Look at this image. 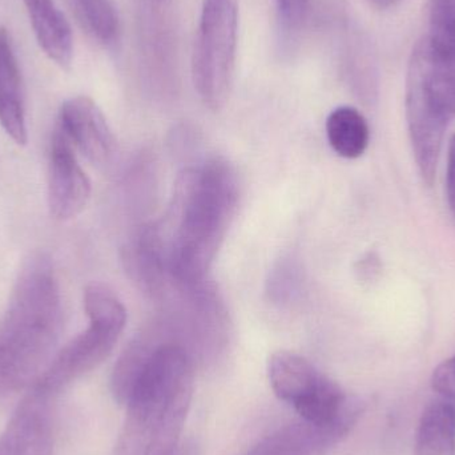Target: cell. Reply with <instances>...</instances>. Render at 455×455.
Listing matches in <instances>:
<instances>
[{
    "instance_id": "1",
    "label": "cell",
    "mask_w": 455,
    "mask_h": 455,
    "mask_svg": "<svg viewBox=\"0 0 455 455\" xmlns=\"http://www.w3.org/2000/svg\"><path fill=\"white\" fill-rule=\"evenodd\" d=\"M235 168L213 157L179 173L162 220L144 228L131 248L178 285L196 288L210 272L237 211Z\"/></svg>"
},
{
    "instance_id": "2",
    "label": "cell",
    "mask_w": 455,
    "mask_h": 455,
    "mask_svg": "<svg viewBox=\"0 0 455 455\" xmlns=\"http://www.w3.org/2000/svg\"><path fill=\"white\" fill-rule=\"evenodd\" d=\"M63 307L53 265L44 254L27 259L0 321V401L29 390L55 357Z\"/></svg>"
},
{
    "instance_id": "3",
    "label": "cell",
    "mask_w": 455,
    "mask_h": 455,
    "mask_svg": "<svg viewBox=\"0 0 455 455\" xmlns=\"http://www.w3.org/2000/svg\"><path fill=\"white\" fill-rule=\"evenodd\" d=\"M195 390V360L186 347L160 341L141 363L125 400L117 455H172Z\"/></svg>"
},
{
    "instance_id": "4",
    "label": "cell",
    "mask_w": 455,
    "mask_h": 455,
    "mask_svg": "<svg viewBox=\"0 0 455 455\" xmlns=\"http://www.w3.org/2000/svg\"><path fill=\"white\" fill-rule=\"evenodd\" d=\"M455 119V59L429 37L411 53L406 79V120L419 175L433 186L449 123Z\"/></svg>"
},
{
    "instance_id": "5",
    "label": "cell",
    "mask_w": 455,
    "mask_h": 455,
    "mask_svg": "<svg viewBox=\"0 0 455 455\" xmlns=\"http://www.w3.org/2000/svg\"><path fill=\"white\" fill-rule=\"evenodd\" d=\"M84 309L90 325L55 355L32 389L55 398L101 365L116 347L127 323V310L116 294L100 283H91L84 291Z\"/></svg>"
},
{
    "instance_id": "6",
    "label": "cell",
    "mask_w": 455,
    "mask_h": 455,
    "mask_svg": "<svg viewBox=\"0 0 455 455\" xmlns=\"http://www.w3.org/2000/svg\"><path fill=\"white\" fill-rule=\"evenodd\" d=\"M267 377L278 400L291 405L305 421L350 433L365 411L360 398L347 395L337 382L297 353H273Z\"/></svg>"
},
{
    "instance_id": "7",
    "label": "cell",
    "mask_w": 455,
    "mask_h": 455,
    "mask_svg": "<svg viewBox=\"0 0 455 455\" xmlns=\"http://www.w3.org/2000/svg\"><path fill=\"white\" fill-rule=\"evenodd\" d=\"M237 45L235 0H204L192 58V79L200 99L211 109L227 103Z\"/></svg>"
},
{
    "instance_id": "8",
    "label": "cell",
    "mask_w": 455,
    "mask_h": 455,
    "mask_svg": "<svg viewBox=\"0 0 455 455\" xmlns=\"http://www.w3.org/2000/svg\"><path fill=\"white\" fill-rule=\"evenodd\" d=\"M91 181L77 163L66 133L56 124L51 139L47 200L51 216L59 221L71 220L90 202Z\"/></svg>"
},
{
    "instance_id": "9",
    "label": "cell",
    "mask_w": 455,
    "mask_h": 455,
    "mask_svg": "<svg viewBox=\"0 0 455 455\" xmlns=\"http://www.w3.org/2000/svg\"><path fill=\"white\" fill-rule=\"evenodd\" d=\"M52 400L32 387L28 390L0 435V455H52Z\"/></svg>"
},
{
    "instance_id": "10",
    "label": "cell",
    "mask_w": 455,
    "mask_h": 455,
    "mask_svg": "<svg viewBox=\"0 0 455 455\" xmlns=\"http://www.w3.org/2000/svg\"><path fill=\"white\" fill-rule=\"evenodd\" d=\"M58 125L88 160L104 164L114 154L111 128L98 104L88 96H75L64 101Z\"/></svg>"
},
{
    "instance_id": "11",
    "label": "cell",
    "mask_w": 455,
    "mask_h": 455,
    "mask_svg": "<svg viewBox=\"0 0 455 455\" xmlns=\"http://www.w3.org/2000/svg\"><path fill=\"white\" fill-rule=\"evenodd\" d=\"M349 432L299 419L262 438L248 455H323Z\"/></svg>"
},
{
    "instance_id": "12",
    "label": "cell",
    "mask_w": 455,
    "mask_h": 455,
    "mask_svg": "<svg viewBox=\"0 0 455 455\" xmlns=\"http://www.w3.org/2000/svg\"><path fill=\"white\" fill-rule=\"evenodd\" d=\"M0 124L18 146L28 140L20 68L4 27H0Z\"/></svg>"
},
{
    "instance_id": "13",
    "label": "cell",
    "mask_w": 455,
    "mask_h": 455,
    "mask_svg": "<svg viewBox=\"0 0 455 455\" xmlns=\"http://www.w3.org/2000/svg\"><path fill=\"white\" fill-rule=\"evenodd\" d=\"M37 44L51 61L69 68L74 59V35L66 15L53 0H23Z\"/></svg>"
},
{
    "instance_id": "14",
    "label": "cell",
    "mask_w": 455,
    "mask_h": 455,
    "mask_svg": "<svg viewBox=\"0 0 455 455\" xmlns=\"http://www.w3.org/2000/svg\"><path fill=\"white\" fill-rule=\"evenodd\" d=\"M413 455H455V403L438 398L425 408Z\"/></svg>"
},
{
    "instance_id": "15",
    "label": "cell",
    "mask_w": 455,
    "mask_h": 455,
    "mask_svg": "<svg viewBox=\"0 0 455 455\" xmlns=\"http://www.w3.org/2000/svg\"><path fill=\"white\" fill-rule=\"evenodd\" d=\"M329 144L339 156L358 159L365 154L371 139L368 122L353 107H339L326 119Z\"/></svg>"
},
{
    "instance_id": "16",
    "label": "cell",
    "mask_w": 455,
    "mask_h": 455,
    "mask_svg": "<svg viewBox=\"0 0 455 455\" xmlns=\"http://www.w3.org/2000/svg\"><path fill=\"white\" fill-rule=\"evenodd\" d=\"M88 31L104 44L114 43L119 36V15L111 0H74Z\"/></svg>"
},
{
    "instance_id": "17",
    "label": "cell",
    "mask_w": 455,
    "mask_h": 455,
    "mask_svg": "<svg viewBox=\"0 0 455 455\" xmlns=\"http://www.w3.org/2000/svg\"><path fill=\"white\" fill-rule=\"evenodd\" d=\"M427 37L441 52L455 59V0H432Z\"/></svg>"
},
{
    "instance_id": "18",
    "label": "cell",
    "mask_w": 455,
    "mask_h": 455,
    "mask_svg": "<svg viewBox=\"0 0 455 455\" xmlns=\"http://www.w3.org/2000/svg\"><path fill=\"white\" fill-rule=\"evenodd\" d=\"M432 389L445 400L455 401V355L433 371Z\"/></svg>"
},
{
    "instance_id": "19",
    "label": "cell",
    "mask_w": 455,
    "mask_h": 455,
    "mask_svg": "<svg viewBox=\"0 0 455 455\" xmlns=\"http://www.w3.org/2000/svg\"><path fill=\"white\" fill-rule=\"evenodd\" d=\"M275 2L283 26L289 29L297 28L307 12V0H275Z\"/></svg>"
},
{
    "instance_id": "20",
    "label": "cell",
    "mask_w": 455,
    "mask_h": 455,
    "mask_svg": "<svg viewBox=\"0 0 455 455\" xmlns=\"http://www.w3.org/2000/svg\"><path fill=\"white\" fill-rule=\"evenodd\" d=\"M358 280L363 283H371L379 280L382 273V262L379 253L369 251L363 259H360L355 267Z\"/></svg>"
},
{
    "instance_id": "21",
    "label": "cell",
    "mask_w": 455,
    "mask_h": 455,
    "mask_svg": "<svg viewBox=\"0 0 455 455\" xmlns=\"http://www.w3.org/2000/svg\"><path fill=\"white\" fill-rule=\"evenodd\" d=\"M446 195L449 207L455 218V133L449 144L448 171H446Z\"/></svg>"
},
{
    "instance_id": "22",
    "label": "cell",
    "mask_w": 455,
    "mask_h": 455,
    "mask_svg": "<svg viewBox=\"0 0 455 455\" xmlns=\"http://www.w3.org/2000/svg\"><path fill=\"white\" fill-rule=\"evenodd\" d=\"M376 4L381 5V7H385V5L392 4V3L397 2V0H373Z\"/></svg>"
},
{
    "instance_id": "23",
    "label": "cell",
    "mask_w": 455,
    "mask_h": 455,
    "mask_svg": "<svg viewBox=\"0 0 455 455\" xmlns=\"http://www.w3.org/2000/svg\"><path fill=\"white\" fill-rule=\"evenodd\" d=\"M172 455H192L191 453H189V451H187V449H184V448H179L178 451H175V453H173Z\"/></svg>"
},
{
    "instance_id": "24",
    "label": "cell",
    "mask_w": 455,
    "mask_h": 455,
    "mask_svg": "<svg viewBox=\"0 0 455 455\" xmlns=\"http://www.w3.org/2000/svg\"><path fill=\"white\" fill-rule=\"evenodd\" d=\"M159 2H162V0H159Z\"/></svg>"
}]
</instances>
